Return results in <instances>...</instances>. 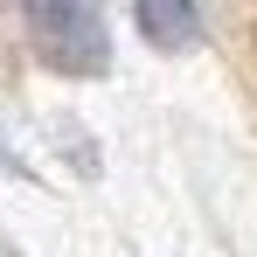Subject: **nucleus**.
<instances>
[{
  "mask_svg": "<svg viewBox=\"0 0 257 257\" xmlns=\"http://www.w3.org/2000/svg\"><path fill=\"white\" fill-rule=\"evenodd\" d=\"M28 14V35L35 56L63 77H104L111 70V42H104V21L90 0H21Z\"/></svg>",
  "mask_w": 257,
  "mask_h": 257,
  "instance_id": "1",
  "label": "nucleus"
},
{
  "mask_svg": "<svg viewBox=\"0 0 257 257\" xmlns=\"http://www.w3.org/2000/svg\"><path fill=\"white\" fill-rule=\"evenodd\" d=\"M139 28H146L153 49H188L195 35H202L195 0H139Z\"/></svg>",
  "mask_w": 257,
  "mask_h": 257,
  "instance_id": "2",
  "label": "nucleus"
}]
</instances>
